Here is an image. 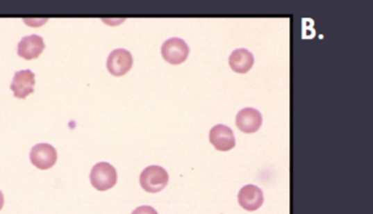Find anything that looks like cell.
<instances>
[{
    "label": "cell",
    "instance_id": "1",
    "mask_svg": "<svg viewBox=\"0 0 373 214\" xmlns=\"http://www.w3.org/2000/svg\"><path fill=\"white\" fill-rule=\"evenodd\" d=\"M139 181L144 191L149 192V193H158L167 186L169 173L166 172L165 168L154 165L142 171Z\"/></svg>",
    "mask_w": 373,
    "mask_h": 214
},
{
    "label": "cell",
    "instance_id": "2",
    "mask_svg": "<svg viewBox=\"0 0 373 214\" xmlns=\"http://www.w3.org/2000/svg\"><path fill=\"white\" fill-rule=\"evenodd\" d=\"M117 171L108 163H98L93 166L90 173V180L93 188L98 191H108L117 183Z\"/></svg>",
    "mask_w": 373,
    "mask_h": 214
},
{
    "label": "cell",
    "instance_id": "3",
    "mask_svg": "<svg viewBox=\"0 0 373 214\" xmlns=\"http://www.w3.org/2000/svg\"><path fill=\"white\" fill-rule=\"evenodd\" d=\"M190 47L181 38H169L162 46V56L171 65L183 64L189 58Z\"/></svg>",
    "mask_w": 373,
    "mask_h": 214
},
{
    "label": "cell",
    "instance_id": "4",
    "mask_svg": "<svg viewBox=\"0 0 373 214\" xmlns=\"http://www.w3.org/2000/svg\"><path fill=\"white\" fill-rule=\"evenodd\" d=\"M57 159H58V153L56 149L53 146L45 144V142L33 146L30 152V160L32 165L42 171H47L53 167L54 164L57 163Z\"/></svg>",
    "mask_w": 373,
    "mask_h": 214
},
{
    "label": "cell",
    "instance_id": "5",
    "mask_svg": "<svg viewBox=\"0 0 373 214\" xmlns=\"http://www.w3.org/2000/svg\"><path fill=\"white\" fill-rule=\"evenodd\" d=\"M133 66V57L130 51L125 49H117L112 51L106 61V67L112 76H123Z\"/></svg>",
    "mask_w": 373,
    "mask_h": 214
},
{
    "label": "cell",
    "instance_id": "6",
    "mask_svg": "<svg viewBox=\"0 0 373 214\" xmlns=\"http://www.w3.org/2000/svg\"><path fill=\"white\" fill-rule=\"evenodd\" d=\"M35 76L31 69H22L13 76L11 90L18 99H25L35 91Z\"/></svg>",
    "mask_w": 373,
    "mask_h": 214
},
{
    "label": "cell",
    "instance_id": "7",
    "mask_svg": "<svg viewBox=\"0 0 373 214\" xmlns=\"http://www.w3.org/2000/svg\"><path fill=\"white\" fill-rule=\"evenodd\" d=\"M262 113L252 107L242 108L235 117V125L244 133H256L262 126Z\"/></svg>",
    "mask_w": 373,
    "mask_h": 214
},
{
    "label": "cell",
    "instance_id": "8",
    "mask_svg": "<svg viewBox=\"0 0 373 214\" xmlns=\"http://www.w3.org/2000/svg\"><path fill=\"white\" fill-rule=\"evenodd\" d=\"M210 142L215 149L220 152L231 151L235 146V138L233 131L226 125H216L210 131Z\"/></svg>",
    "mask_w": 373,
    "mask_h": 214
},
{
    "label": "cell",
    "instance_id": "9",
    "mask_svg": "<svg viewBox=\"0 0 373 214\" xmlns=\"http://www.w3.org/2000/svg\"><path fill=\"white\" fill-rule=\"evenodd\" d=\"M238 203L244 210L254 212L262 207L264 204V195L260 188L256 185H247L239 191Z\"/></svg>",
    "mask_w": 373,
    "mask_h": 214
},
{
    "label": "cell",
    "instance_id": "10",
    "mask_svg": "<svg viewBox=\"0 0 373 214\" xmlns=\"http://www.w3.org/2000/svg\"><path fill=\"white\" fill-rule=\"evenodd\" d=\"M44 50L45 42L40 35H26L18 44V56L25 60L37 59Z\"/></svg>",
    "mask_w": 373,
    "mask_h": 214
},
{
    "label": "cell",
    "instance_id": "11",
    "mask_svg": "<svg viewBox=\"0 0 373 214\" xmlns=\"http://www.w3.org/2000/svg\"><path fill=\"white\" fill-rule=\"evenodd\" d=\"M229 64H230L232 71H235L239 74H244V73L249 72L254 66V54L245 49H238V50L232 52L230 59H229Z\"/></svg>",
    "mask_w": 373,
    "mask_h": 214
},
{
    "label": "cell",
    "instance_id": "12",
    "mask_svg": "<svg viewBox=\"0 0 373 214\" xmlns=\"http://www.w3.org/2000/svg\"><path fill=\"white\" fill-rule=\"evenodd\" d=\"M132 214H158L157 211L151 206H139L135 208Z\"/></svg>",
    "mask_w": 373,
    "mask_h": 214
},
{
    "label": "cell",
    "instance_id": "13",
    "mask_svg": "<svg viewBox=\"0 0 373 214\" xmlns=\"http://www.w3.org/2000/svg\"><path fill=\"white\" fill-rule=\"evenodd\" d=\"M25 23H30L32 27H39L42 24L47 23V19L44 20H25Z\"/></svg>",
    "mask_w": 373,
    "mask_h": 214
}]
</instances>
